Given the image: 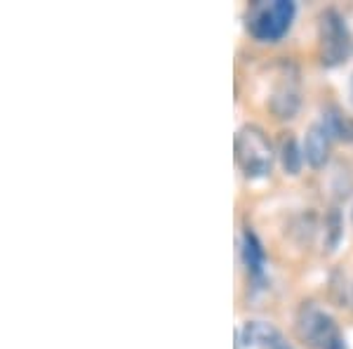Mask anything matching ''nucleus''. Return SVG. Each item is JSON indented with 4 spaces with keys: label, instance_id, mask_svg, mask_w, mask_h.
Wrapping results in <instances>:
<instances>
[{
    "label": "nucleus",
    "instance_id": "7ed1b4c3",
    "mask_svg": "<svg viewBox=\"0 0 353 349\" xmlns=\"http://www.w3.org/2000/svg\"><path fill=\"white\" fill-rule=\"evenodd\" d=\"M297 335L301 342H306L313 349H330L337 342V326L325 309L313 305V302H304V307L297 314Z\"/></svg>",
    "mask_w": 353,
    "mask_h": 349
},
{
    "label": "nucleus",
    "instance_id": "0eeeda50",
    "mask_svg": "<svg viewBox=\"0 0 353 349\" xmlns=\"http://www.w3.org/2000/svg\"><path fill=\"white\" fill-rule=\"evenodd\" d=\"M241 337H243L245 345H252V347L257 345V347H264V349H292L271 323H264V321L245 323Z\"/></svg>",
    "mask_w": 353,
    "mask_h": 349
},
{
    "label": "nucleus",
    "instance_id": "f03ea898",
    "mask_svg": "<svg viewBox=\"0 0 353 349\" xmlns=\"http://www.w3.org/2000/svg\"><path fill=\"white\" fill-rule=\"evenodd\" d=\"M294 19V3L290 0H273L257 5L250 15V33L261 43H276L290 31Z\"/></svg>",
    "mask_w": 353,
    "mask_h": 349
},
{
    "label": "nucleus",
    "instance_id": "9b49d317",
    "mask_svg": "<svg viewBox=\"0 0 353 349\" xmlns=\"http://www.w3.org/2000/svg\"><path fill=\"white\" fill-rule=\"evenodd\" d=\"M330 349H341V345H339V340H337V342H334V345H332V347H330Z\"/></svg>",
    "mask_w": 353,
    "mask_h": 349
},
{
    "label": "nucleus",
    "instance_id": "20e7f679",
    "mask_svg": "<svg viewBox=\"0 0 353 349\" xmlns=\"http://www.w3.org/2000/svg\"><path fill=\"white\" fill-rule=\"evenodd\" d=\"M351 48L349 28L334 10H325L321 15V55L327 66H337L346 62Z\"/></svg>",
    "mask_w": 353,
    "mask_h": 349
},
{
    "label": "nucleus",
    "instance_id": "39448f33",
    "mask_svg": "<svg viewBox=\"0 0 353 349\" xmlns=\"http://www.w3.org/2000/svg\"><path fill=\"white\" fill-rule=\"evenodd\" d=\"M278 78L281 81L273 88L269 106L278 118H294L299 109V76L294 68L288 66Z\"/></svg>",
    "mask_w": 353,
    "mask_h": 349
},
{
    "label": "nucleus",
    "instance_id": "f257e3e1",
    "mask_svg": "<svg viewBox=\"0 0 353 349\" xmlns=\"http://www.w3.org/2000/svg\"><path fill=\"white\" fill-rule=\"evenodd\" d=\"M236 163L245 177H266L273 168V147L264 130L245 125L236 135Z\"/></svg>",
    "mask_w": 353,
    "mask_h": 349
},
{
    "label": "nucleus",
    "instance_id": "6e6552de",
    "mask_svg": "<svg viewBox=\"0 0 353 349\" xmlns=\"http://www.w3.org/2000/svg\"><path fill=\"white\" fill-rule=\"evenodd\" d=\"M243 262H245V267H248V272L252 274L257 281L264 276V250H261V245L257 243L254 234H250V232L243 234Z\"/></svg>",
    "mask_w": 353,
    "mask_h": 349
},
{
    "label": "nucleus",
    "instance_id": "1a4fd4ad",
    "mask_svg": "<svg viewBox=\"0 0 353 349\" xmlns=\"http://www.w3.org/2000/svg\"><path fill=\"white\" fill-rule=\"evenodd\" d=\"M321 125L327 130L330 137L353 142V121L351 118H346L344 113H339L337 109H327V111H323Z\"/></svg>",
    "mask_w": 353,
    "mask_h": 349
},
{
    "label": "nucleus",
    "instance_id": "423d86ee",
    "mask_svg": "<svg viewBox=\"0 0 353 349\" xmlns=\"http://www.w3.org/2000/svg\"><path fill=\"white\" fill-rule=\"evenodd\" d=\"M330 140H332V137L327 135V130L323 128L321 123L309 128V133L304 137V149H301V153H304V161L309 163L311 168H323V165L327 163Z\"/></svg>",
    "mask_w": 353,
    "mask_h": 349
},
{
    "label": "nucleus",
    "instance_id": "f8f14e48",
    "mask_svg": "<svg viewBox=\"0 0 353 349\" xmlns=\"http://www.w3.org/2000/svg\"><path fill=\"white\" fill-rule=\"evenodd\" d=\"M351 102H353V78H351Z\"/></svg>",
    "mask_w": 353,
    "mask_h": 349
},
{
    "label": "nucleus",
    "instance_id": "9d476101",
    "mask_svg": "<svg viewBox=\"0 0 353 349\" xmlns=\"http://www.w3.org/2000/svg\"><path fill=\"white\" fill-rule=\"evenodd\" d=\"M281 163L283 170L290 175H297L301 170V163H304V153L299 151L297 140L292 135H283L281 137Z\"/></svg>",
    "mask_w": 353,
    "mask_h": 349
}]
</instances>
